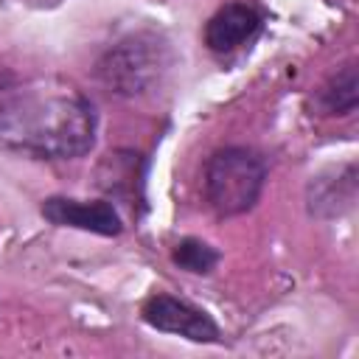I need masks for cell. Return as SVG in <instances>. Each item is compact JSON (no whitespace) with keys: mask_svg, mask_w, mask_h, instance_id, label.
I'll list each match as a JSON object with an SVG mask.
<instances>
[{"mask_svg":"<svg viewBox=\"0 0 359 359\" xmlns=\"http://www.w3.org/2000/svg\"><path fill=\"white\" fill-rule=\"evenodd\" d=\"M42 216L56 227H76L95 236H121L123 219L107 199H73V196H48L42 202Z\"/></svg>","mask_w":359,"mask_h":359,"instance_id":"cell-5","label":"cell"},{"mask_svg":"<svg viewBox=\"0 0 359 359\" xmlns=\"http://www.w3.org/2000/svg\"><path fill=\"white\" fill-rule=\"evenodd\" d=\"M356 199V168L353 163H348L345 168V177H339L337 171V180H311L309 185V210L314 216H339L342 210H348Z\"/></svg>","mask_w":359,"mask_h":359,"instance_id":"cell-7","label":"cell"},{"mask_svg":"<svg viewBox=\"0 0 359 359\" xmlns=\"http://www.w3.org/2000/svg\"><path fill=\"white\" fill-rule=\"evenodd\" d=\"M165 73V45L154 36L132 34L112 45L98 62V79L118 95H140L160 84Z\"/></svg>","mask_w":359,"mask_h":359,"instance_id":"cell-3","label":"cell"},{"mask_svg":"<svg viewBox=\"0 0 359 359\" xmlns=\"http://www.w3.org/2000/svg\"><path fill=\"white\" fill-rule=\"evenodd\" d=\"M205 199L222 219L252 210L266 185V163L255 149L224 146L216 149L202 171Z\"/></svg>","mask_w":359,"mask_h":359,"instance_id":"cell-2","label":"cell"},{"mask_svg":"<svg viewBox=\"0 0 359 359\" xmlns=\"http://www.w3.org/2000/svg\"><path fill=\"white\" fill-rule=\"evenodd\" d=\"M219 258H222V255H219L216 247H210L208 241L194 238V236L180 238V241L174 244V250H171L174 266L185 269V272H191V275H210V272L216 269Z\"/></svg>","mask_w":359,"mask_h":359,"instance_id":"cell-9","label":"cell"},{"mask_svg":"<svg viewBox=\"0 0 359 359\" xmlns=\"http://www.w3.org/2000/svg\"><path fill=\"white\" fill-rule=\"evenodd\" d=\"M264 17L247 3H224L205 25V45L213 53H230L261 31Z\"/></svg>","mask_w":359,"mask_h":359,"instance_id":"cell-6","label":"cell"},{"mask_svg":"<svg viewBox=\"0 0 359 359\" xmlns=\"http://www.w3.org/2000/svg\"><path fill=\"white\" fill-rule=\"evenodd\" d=\"M359 101V79H356V65L348 62L342 65L328 81L317 90L314 104L320 115H351Z\"/></svg>","mask_w":359,"mask_h":359,"instance_id":"cell-8","label":"cell"},{"mask_svg":"<svg viewBox=\"0 0 359 359\" xmlns=\"http://www.w3.org/2000/svg\"><path fill=\"white\" fill-rule=\"evenodd\" d=\"M140 317L146 325H151L154 331H163V334H177L191 342H222V331H219L216 320L208 311H202L174 294H163V292L151 294L143 303Z\"/></svg>","mask_w":359,"mask_h":359,"instance_id":"cell-4","label":"cell"},{"mask_svg":"<svg viewBox=\"0 0 359 359\" xmlns=\"http://www.w3.org/2000/svg\"><path fill=\"white\" fill-rule=\"evenodd\" d=\"M93 101L56 76L0 73V149L34 160H73L95 146Z\"/></svg>","mask_w":359,"mask_h":359,"instance_id":"cell-1","label":"cell"}]
</instances>
